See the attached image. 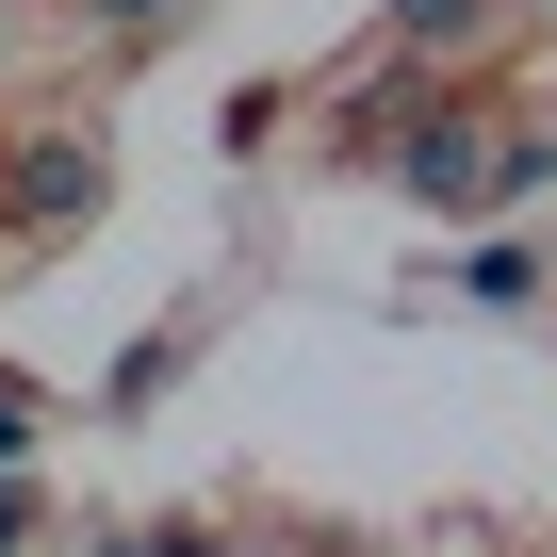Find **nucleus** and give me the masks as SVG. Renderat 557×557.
Returning <instances> with one entry per match:
<instances>
[{"mask_svg": "<svg viewBox=\"0 0 557 557\" xmlns=\"http://www.w3.org/2000/svg\"><path fill=\"white\" fill-rule=\"evenodd\" d=\"M492 148H508V132L426 115V132H410V197H426V213H492Z\"/></svg>", "mask_w": 557, "mask_h": 557, "instance_id": "obj_1", "label": "nucleus"}, {"mask_svg": "<svg viewBox=\"0 0 557 557\" xmlns=\"http://www.w3.org/2000/svg\"><path fill=\"white\" fill-rule=\"evenodd\" d=\"M83 17H99V34H148V17H164V0H83Z\"/></svg>", "mask_w": 557, "mask_h": 557, "instance_id": "obj_5", "label": "nucleus"}, {"mask_svg": "<svg viewBox=\"0 0 557 557\" xmlns=\"http://www.w3.org/2000/svg\"><path fill=\"white\" fill-rule=\"evenodd\" d=\"M459 296H475V312H524V296H541V262L492 230V246H459Z\"/></svg>", "mask_w": 557, "mask_h": 557, "instance_id": "obj_2", "label": "nucleus"}, {"mask_svg": "<svg viewBox=\"0 0 557 557\" xmlns=\"http://www.w3.org/2000/svg\"><path fill=\"white\" fill-rule=\"evenodd\" d=\"M394 34H410V50H459V34H475V0H394Z\"/></svg>", "mask_w": 557, "mask_h": 557, "instance_id": "obj_3", "label": "nucleus"}, {"mask_svg": "<svg viewBox=\"0 0 557 557\" xmlns=\"http://www.w3.org/2000/svg\"><path fill=\"white\" fill-rule=\"evenodd\" d=\"M34 426H50V410H34L17 377H0V459H34Z\"/></svg>", "mask_w": 557, "mask_h": 557, "instance_id": "obj_4", "label": "nucleus"}]
</instances>
